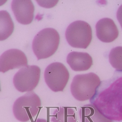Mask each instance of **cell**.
I'll return each instance as SVG.
<instances>
[{
  "instance_id": "1",
  "label": "cell",
  "mask_w": 122,
  "mask_h": 122,
  "mask_svg": "<svg viewBox=\"0 0 122 122\" xmlns=\"http://www.w3.org/2000/svg\"><path fill=\"white\" fill-rule=\"evenodd\" d=\"M60 40L59 34L54 29L46 28L39 32L32 43L33 51L38 60L53 55L58 48Z\"/></svg>"
},
{
  "instance_id": "2",
  "label": "cell",
  "mask_w": 122,
  "mask_h": 122,
  "mask_svg": "<svg viewBox=\"0 0 122 122\" xmlns=\"http://www.w3.org/2000/svg\"><path fill=\"white\" fill-rule=\"evenodd\" d=\"M101 84L99 77L90 72L77 74L73 78L70 86V91L74 98L79 101L92 99Z\"/></svg>"
},
{
  "instance_id": "3",
  "label": "cell",
  "mask_w": 122,
  "mask_h": 122,
  "mask_svg": "<svg viewBox=\"0 0 122 122\" xmlns=\"http://www.w3.org/2000/svg\"><path fill=\"white\" fill-rule=\"evenodd\" d=\"M41 99L33 91L18 98L14 104L13 112L19 121L26 122L37 115L41 106Z\"/></svg>"
},
{
  "instance_id": "4",
  "label": "cell",
  "mask_w": 122,
  "mask_h": 122,
  "mask_svg": "<svg viewBox=\"0 0 122 122\" xmlns=\"http://www.w3.org/2000/svg\"><path fill=\"white\" fill-rule=\"evenodd\" d=\"M65 37L68 43L72 47L86 49L92 39V28L85 21H76L67 28Z\"/></svg>"
},
{
  "instance_id": "5",
  "label": "cell",
  "mask_w": 122,
  "mask_h": 122,
  "mask_svg": "<svg viewBox=\"0 0 122 122\" xmlns=\"http://www.w3.org/2000/svg\"><path fill=\"white\" fill-rule=\"evenodd\" d=\"M70 74L66 67L60 62H54L49 65L44 72L46 85L55 92L62 91L67 84Z\"/></svg>"
},
{
  "instance_id": "6",
  "label": "cell",
  "mask_w": 122,
  "mask_h": 122,
  "mask_svg": "<svg viewBox=\"0 0 122 122\" xmlns=\"http://www.w3.org/2000/svg\"><path fill=\"white\" fill-rule=\"evenodd\" d=\"M41 74V69L36 65H28L21 68L14 77L15 88L21 92L32 91L39 83Z\"/></svg>"
},
{
  "instance_id": "7",
  "label": "cell",
  "mask_w": 122,
  "mask_h": 122,
  "mask_svg": "<svg viewBox=\"0 0 122 122\" xmlns=\"http://www.w3.org/2000/svg\"><path fill=\"white\" fill-rule=\"evenodd\" d=\"M27 66V57L23 52L19 49H9L0 56V72L4 73L11 69Z\"/></svg>"
},
{
  "instance_id": "8",
  "label": "cell",
  "mask_w": 122,
  "mask_h": 122,
  "mask_svg": "<svg viewBox=\"0 0 122 122\" xmlns=\"http://www.w3.org/2000/svg\"><path fill=\"white\" fill-rule=\"evenodd\" d=\"M11 9L17 21L27 25L33 21L35 8L30 0H14L11 4Z\"/></svg>"
},
{
  "instance_id": "9",
  "label": "cell",
  "mask_w": 122,
  "mask_h": 122,
  "mask_svg": "<svg viewBox=\"0 0 122 122\" xmlns=\"http://www.w3.org/2000/svg\"><path fill=\"white\" fill-rule=\"evenodd\" d=\"M96 33L98 38L102 42L110 43L118 37L119 30L113 20L104 18L96 25Z\"/></svg>"
},
{
  "instance_id": "10",
  "label": "cell",
  "mask_w": 122,
  "mask_h": 122,
  "mask_svg": "<svg viewBox=\"0 0 122 122\" xmlns=\"http://www.w3.org/2000/svg\"><path fill=\"white\" fill-rule=\"evenodd\" d=\"M66 61L72 69L75 71H87L93 64L92 58L86 52H72L67 55Z\"/></svg>"
},
{
  "instance_id": "11",
  "label": "cell",
  "mask_w": 122,
  "mask_h": 122,
  "mask_svg": "<svg viewBox=\"0 0 122 122\" xmlns=\"http://www.w3.org/2000/svg\"><path fill=\"white\" fill-rule=\"evenodd\" d=\"M79 114L81 122H112L92 104L80 107Z\"/></svg>"
},
{
  "instance_id": "12",
  "label": "cell",
  "mask_w": 122,
  "mask_h": 122,
  "mask_svg": "<svg viewBox=\"0 0 122 122\" xmlns=\"http://www.w3.org/2000/svg\"><path fill=\"white\" fill-rule=\"evenodd\" d=\"M14 25L9 13L6 11H0V41L7 39L12 34Z\"/></svg>"
},
{
  "instance_id": "13",
  "label": "cell",
  "mask_w": 122,
  "mask_h": 122,
  "mask_svg": "<svg viewBox=\"0 0 122 122\" xmlns=\"http://www.w3.org/2000/svg\"><path fill=\"white\" fill-rule=\"evenodd\" d=\"M51 122H77L75 111L68 107L56 109L51 117Z\"/></svg>"
},
{
  "instance_id": "14",
  "label": "cell",
  "mask_w": 122,
  "mask_h": 122,
  "mask_svg": "<svg viewBox=\"0 0 122 122\" xmlns=\"http://www.w3.org/2000/svg\"><path fill=\"white\" fill-rule=\"evenodd\" d=\"M109 60L116 71H122V47H117L111 50L109 54Z\"/></svg>"
},
{
  "instance_id": "15",
  "label": "cell",
  "mask_w": 122,
  "mask_h": 122,
  "mask_svg": "<svg viewBox=\"0 0 122 122\" xmlns=\"http://www.w3.org/2000/svg\"><path fill=\"white\" fill-rule=\"evenodd\" d=\"M117 20L119 22L122 29V5L118 9L117 12Z\"/></svg>"
},
{
  "instance_id": "16",
  "label": "cell",
  "mask_w": 122,
  "mask_h": 122,
  "mask_svg": "<svg viewBox=\"0 0 122 122\" xmlns=\"http://www.w3.org/2000/svg\"><path fill=\"white\" fill-rule=\"evenodd\" d=\"M33 122H47L46 120L43 119H38Z\"/></svg>"
},
{
  "instance_id": "17",
  "label": "cell",
  "mask_w": 122,
  "mask_h": 122,
  "mask_svg": "<svg viewBox=\"0 0 122 122\" xmlns=\"http://www.w3.org/2000/svg\"><path fill=\"white\" fill-rule=\"evenodd\" d=\"M1 91L0 85V92Z\"/></svg>"
}]
</instances>
